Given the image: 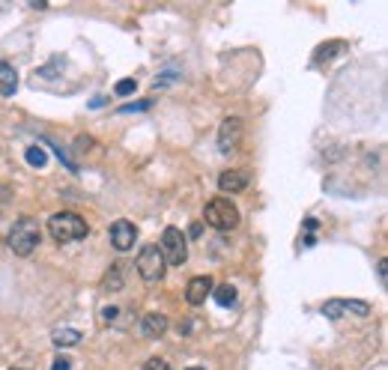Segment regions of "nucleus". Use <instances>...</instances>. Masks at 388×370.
Returning <instances> with one entry per match:
<instances>
[{"mask_svg": "<svg viewBox=\"0 0 388 370\" xmlns=\"http://www.w3.org/2000/svg\"><path fill=\"white\" fill-rule=\"evenodd\" d=\"M48 233L57 242H78L90 233V227H87V221L78 212H54L51 218H48Z\"/></svg>", "mask_w": 388, "mask_h": 370, "instance_id": "obj_1", "label": "nucleus"}, {"mask_svg": "<svg viewBox=\"0 0 388 370\" xmlns=\"http://www.w3.org/2000/svg\"><path fill=\"white\" fill-rule=\"evenodd\" d=\"M204 221L212 227V230H233V227H239V209H236V203L230 197H215L206 203L204 209Z\"/></svg>", "mask_w": 388, "mask_h": 370, "instance_id": "obj_2", "label": "nucleus"}, {"mask_svg": "<svg viewBox=\"0 0 388 370\" xmlns=\"http://www.w3.org/2000/svg\"><path fill=\"white\" fill-rule=\"evenodd\" d=\"M39 224H36V218H18L15 224H12V230H9V236H6V242H9V248L18 254V257H27V254H33V248L39 245Z\"/></svg>", "mask_w": 388, "mask_h": 370, "instance_id": "obj_3", "label": "nucleus"}, {"mask_svg": "<svg viewBox=\"0 0 388 370\" xmlns=\"http://www.w3.org/2000/svg\"><path fill=\"white\" fill-rule=\"evenodd\" d=\"M158 251H161V257H165V266H182L189 260V239L182 236L180 227H165Z\"/></svg>", "mask_w": 388, "mask_h": 370, "instance_id": "obj_4", "label": "nucleus"}, {"mask_svg": "<svg viewBox=\"0 0 388 370\" xmlns=\"http://www.w3.org/2000/svg\"><path fill=\"white\" fill-rule=\"evenodd\" d=\"M134 266H137V275H141L146 284H158V280L165 278V272H168L165 257H161L158 245H144L141 251H137Z\"/></svg>", "mask_w": 388, "mask_h": 370, "instance_id": "obj_5", "label": "nucleus"}, {"mask_svg": "<svg viewBox=\"0 0 388 370\" xmlns=\"http://www.w3.org/2000/svg\"><path fill=\"white\" fill-rule=\"evenodd\" d=\"M323 314L329 320H341L346 314H356V316H370V304L361 302V299H329L323 304Z\"/></svg>", "mask_w": 388, "mask_h": 370, "instance_id": "obj_6", "label": "nucleus"}, {"mask_svg": "<svg viewBox=\"0 0 388 370\" xmlns=\"http://www.w3.org/2000/svg\"><path fill=\"white\" fill-rule=\"evenodd\" d=\"M242 132H245V125H242L239 117H227V120L221 123V129H218V149L224 152V156H230L233 149H239Z\"/></svg>", "mask_w": 388, "mask_h": 370, "instance_id": "obj_7", "label": "nucleus"}, {"mask_svg": "<svg viewBox=\"0 0 388 370\" xmlns=\"http://www.w3.org/2000/svg\"><path fill=\"white\" fill-rule=\"evenodd\" d=\"M108 236H111V245H114L117 251H129L134 245V239H137V227L132 221H126V218H120V221L111 224Z\"/></svg>", "mask_w": 388, "mask_h": 370, "instance_id": "obj_8", "label": "nucleus"}, {"mask_svg": "<svg viewBox=\"0 0 388 370\" xmlns=\"http://www.w3.org/2000/svg\"><path fill=\"white\" fill-rule=\"evenodd\" d=\"M212 287H215V280H212L209 275H197V278H192L189 280V287H185V302L189 304H204L206 302V296H212Z\"/></svg>", "mask_w": 388, "mask_h": 370, "instance_id": "obj_9", "label": "nucleus"}, {"mask_svg": "<svg viewBox=\"0 0 388 370\" xmlns=\"http://www.w3.org/2000/svg\"><path fill=\"white\" fill-rule=\"evenodd\" d=\"M248 183H251V173L242 171V168H236V171H224V173L218 176V188L224 191V195H236V191L248 188Z\"/></svg>", "mask_w": 388, "mask_h": 370, "instance_id": "obj_10", "label": "nucleus"}, {"mask_svg": "<svg viewBox=\"0 0 388 370\" xmlns=\"http://www.w3.org/2000/svg\"><path fill=\"white\" fill-rule=\"evenodd\" d=\"M168 331V316L165 314H144V320H141V335L144 338H161Z\"/></svg>", "mask_w": 388, "mask_h": 370, "instance_id": "obj_11", "label": "nucleus"}, {"mask_svg": "<svg viewBox=\"0 0 388 370\" xmlns=\"http://www.w3.org/2000/svg\"><path fill=\"white\" fill-rule=\"evenodd\" d=\"M18 90V72L9 60H0V93L4 96H15Z\"/></svg>", "mask_w": 388, "mask_h": 370, "instance_id": "obj_12", "label": "nucleus"}, {"mask_svg": "<svg viewBox=\"0 0 388 370\" xmlns=\"http://www.w3.org/2000/svg\"><path fill=\"white\" fill-rule=\"evenodd\" d=\"M81 331L78 328H54L51 331V340L57 343V347H75V343H81Z\"/></svg>", "mask_w": 388, "mask_h": 370, "instance_id": "obj_13", "label": "nucleus"}, {"mask_svg": "<svg viewBox=\"0 0 388 370\" xmlns=\"http://www.w3.org/2000/svg\"><path fill=\"white\" fill-rule=\"evenodd\" d=\"M212 299H215L221 308H227V304H233L236 302V287H230V284H221V287H212Z\"/></svg>", "mask_w": 388, "mask_h": 370, "instance_id": "obj_14", "label": "nucleus"}, {"mask_svg": "<svg viewBox=\"0 0 388 370\" xmlns=\"http://www.w3.org/2000/svg\"><path fill=\"white\" fill-rule=\"evenodd\" d=\"M102 290L105 292H117V290H123V275H120V266H111V272L105 275V280H102Z\"/></svg>", "mask_w": 388, "mask_h": 370, "instance_id": "obj_15", "label": "nucleus"}, {"mask_svg": "<svg viewBox=\"0 0 388 370\" xmlns=\"http://www.w3.org/2000/svg\"><path fill=\"white\" fill-rule=\"evenodd\" d=\"M24 159H27L30 168H45V161H48V156H45V149H42V147H27Z\"/></svg>", "mask_w": 388, "mask_h": 370, "instance_id": "obj_16", "label": "nucleus"}, {"mask_svg": "<svg viewBox=\"0 0 388 370\" xmlns=\"http://www.w3.org/2000/svg\"><path fill=\"white\" fill-rule=\"evenodd\" d=\"M134 78H126V81H120L117 87H114V90H117V96H129V93H134Z\"/></svg>", "mask_w": 388, "mask_h": 370, "instance_id": "obj_17", "label": "nucleus"}, {"mask_svg": "<svg viewBox=\"0 0 388 370\" xmlns=\"http://www.w3.org/2000/svg\"><path fill=\"white\" fill-rule=\"evenodd\" d=\"M149 105H153V101H149V99H146V101H134V105H123V108H120V113H132V111H146Z\"/></svg>", "mask_w": 388, "mask_h": 370, "instance_id": "obj_18", "label": "nucleus"}, {"mask_svg": "<svg viewBox=\"0 0 388 370\" xmlns=\"http://www.w3.org/2000/svg\"><path fill=\"white\" fill-rule=\"evenodd\" d=\"M144 370H170V367L165 359H149V362H144Z\"/></svg>", "mask_w": 388, "mask_h": 370, "instance_id": "obj_19", "label": "nucleus"}, {"mask_svg": "<svg viewBox=\"0 0 388 370\" xmlns=\"http://www.w3.org/2000/svg\"><path fill=\"white\" fill-rule=\"evenodd\" d=\"M51 370H72V359H66V355H57Z\"/></svg>", "mask_w": 388, "mask_h": 370, "instance_id": "obj_20", "label": "nucleus"}, {"mask_svg": "<svg viewBox=\"0 0 388 370\" xmlns=\"http://www.w3.org/2000/svg\"><path fill=\"white\" fill-rule=\"evenodd\" d=\"M102 314H105V320H108V323H117V316H120V308H105Z\"/></svg>", "mask_w": 388, "mask_h": 370, "instance_id": "obj_21", "label": "nucleus"}, {"mask_svg": "<svg viewBox=\"0 0 388 370\" xmlns=\"http://www.w3.org/2000/svg\"><path fill=\"white\" fill-rule=\"evenodd\" d=\"M385 266H388V263H385V260H380V284H382V287L388 284V280H385V278H388V269H385Z\"/></svg>", "mask_w": 388, "mask_h": 370, "instance_id": "obj_22", "label": "nucleus"}, {"mask_svg": "<svg viewBox=\"0 0 388 370\" xmlns=\"http://www.w3.org/2000/svg\"><path fill=\"white\" fill-rule=\"evenodd\" d=\"M93 147V137H78V149L84 152V149H90Z\"/></svg>", "mask_w": 388, "mask_h": 370, "instance_id": "obj_23", "label": "nucleus"}, {"mask_svg": "<svg viewBox=\"0 0 388 370\" xmlns=\"http://www.w3.org/2000/svg\"><path fill=\"white\" fill-rule=\"evenodd\" d=\"M189 370H204V367H189Z\"/></svg>", "mask_w": 388, "mask_h": 370, "instance_id": "obj_24", "label": "nucleus"}, {"mask_svg": "<svg viewBox=\"0 0 388 370\" xmlns=\"http://www.w3.org/2000/svg\"><path fill=\"white\" fill-rule=\"evenodd\" d=\"M12 370H18V367H12Z\"/></svg>", "mask_w": 388, "mask_h": 370, "instance_id": "obj_25", "label": "nucleus"}]
</instances>
